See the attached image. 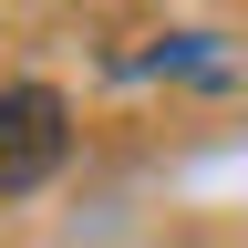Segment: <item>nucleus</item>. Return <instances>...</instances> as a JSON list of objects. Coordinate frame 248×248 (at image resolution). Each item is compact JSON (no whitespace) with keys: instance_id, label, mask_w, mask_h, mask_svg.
<instances>
[{"instance_id":"f257e3e1","label":"nucleus","mask_w":248,"mask_h":248,"mask_svg":"<svg viewBox=\"0 0 248 248\" xmlns=\"http://www.w3.org/2000/svg\"><path fill=\"white\" fill-rule=\"evenodd\" d=\"M62 155H73V104L52 83H0V197L52 186Z\"/></svg>"}]
</instances>
